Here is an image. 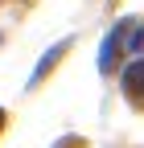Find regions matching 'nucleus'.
Returning <instances> with one entry per match:
<instances>
[{
	"label": "nucleus",
	"mask_w": 144,
	"mask_h": 148,
	"mask_svg": "<svg viewBox=\"0 0 144 148\" xmlns=\"http://www.w3.org/2000/svg\"><path fill=\"white\" fill-rule=\"evenodd\" d=\"M123 86H128L132 95H136V90H144V62L128 66V74H123Z\"/></svg>",
	"instance_id": "f257e3e1"
}]
</instances>
